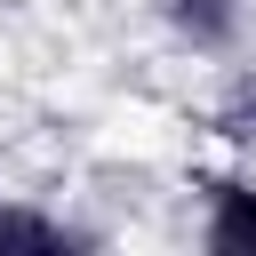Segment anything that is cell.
<instances>
[{"label": "cell", "instance_id": "2", "mask_svg": "<svg viewBox=\"0 0 256 256\" xmlns=\"http://www.w3.org/2000/svg\"><path fill=\"white\" fill-rule=\"evenodd\" d=\"M0 248H80V240L48 216H0Z\"/></svg>", "mask_w": 256, "mask_h": 256}, {"label": "cell", "instance_id": "1", "mask_svg": "<svg viewBox=\"0 0 256 256\" xmlns=\"http://www.w3.org/2000/svg\"><path fill=\"white\" fill-rule=\"evenodd\" d=\"M208 248L216 256H256V192L248 184H216V200H208Z\"/></svg>", "mask_w": 256, "mask_h": 256}]
</instances>
